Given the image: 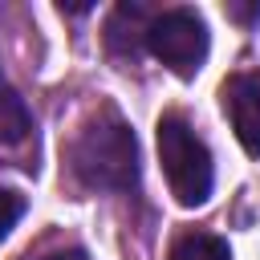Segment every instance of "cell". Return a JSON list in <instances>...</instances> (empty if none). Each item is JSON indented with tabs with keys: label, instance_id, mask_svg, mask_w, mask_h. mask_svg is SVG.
Instances as JSON below:
<instances>
[{
	"label": "cell",
	"instance_id": "cell-1",
	"mask_svg": "<svg viewBox=\"0 0 260 260\" xmlns=\"http://www.w3.org/2000/svg\"><path fill=\"white\" fill-rule=\"evenodd\" d=\"M73 175L93 191H130L138 183V142L114 110H98L69 146Z\"/></svg>",
	"mask_w": 260,
	"mask_h": 260
},
{
	"label": "cell",
	"instance_id": "cell-6",
	"mask_svg": "<svg viewBox=\"0 0 260 260\" xmlns=\"http://www.w3.org/2000/svg\"><path fill=\"white\" fill-rule=\"evenodd\" d=\"M167 260H232V252L211 232H183V236H175Z\"/></svg>",
	"mask_w": 260,
	"mask_h": 260
},
{
	"label": "cell",
	"instance_id": "cell-4",
	"mask_svg": "<svg viewBox=\"0 0 260 260\" xmlns=\"http://www.w3.org/2000/svg\"><path fill=\"white\" fill-rule=\"evenodd\" d=\"M223 110L248 154H260V73H240L223 85Z\"/></svg>",
	"mask_w": 260,
	"mask_h": 260
},
{
	"label": "cell",
	"instance_id": "cell-5",
	"mask_svg": "<svg viewBox=\"0 0 260 260\" xmlns=\"http://www.w3.org/2000/svg\"><path fill=\"white\" fill-rule=\"evenodd\" d=\"M28 130H32L28 106H24V98L8 85V77L0 73V146H16V142H24Z\"/></svg>",
	"mask_w": 260,
	"mask_h": 260
},
{
	"label": "cell",
	"instance_id": "cell-8",
	"mask_svg": "<svg viewBox=\"0 0 260 260\" xmlns=\"http://www.w3.org/2000/svg\"><path fill=\"white\" fill-rule=\"evenodd\" d=\"M37 260H85V252H81V248H61V252H45V256H37Z\"/></svg>",
	"mask_w": 260,
	"mask_h": 260
},
{
	"label": "cell",
	"instance_id": "cell-7",
	"mask_svg": "<svg viewBox=\"0 0 260 260\" xmlns=\"http://www.w3.org/2000/svg\"><path fill=\"white\" fill-rule=\"evenodd\" d=\"M24 215V199L16 195V191H8V187H0V240L16 228V219Z\"/></svg>",
	"mask_w": 260,
	"mask_h": 260
},
{
	"label": "cell",
	"instance_id": "cell-2",
	"mask_svg": "<svg viewBox=\"0 0 260 260\" xmlns=\"http://www.w3.org/2000/svg\"><path fill=\"white\" fill-rule=\"evenodd\" d=\"M158 158H162V175L171 183V195L183 207H203L211 199V183H215L211 150L191 130L187 118H179V114L158 118Z\"/></svg>",
	"mask_w": 260,
	"mask_h": 260
},
{
	"label": "cell",
	"instance_id": "cell-3",
	"mask_svg": "<svg viewBox=\"0 0 260 260\" xmlns=\"http://www.w3.org/2000/svg\"><path fill=\"white\" fill-rule=\"evenodd\" d=\"M146 49L179 77H195L207 61V24L191 8L158 12L146 24Z\"/></svg>",
	"mask_w": 260,
	"mask_h": 260
}]
</instances>
